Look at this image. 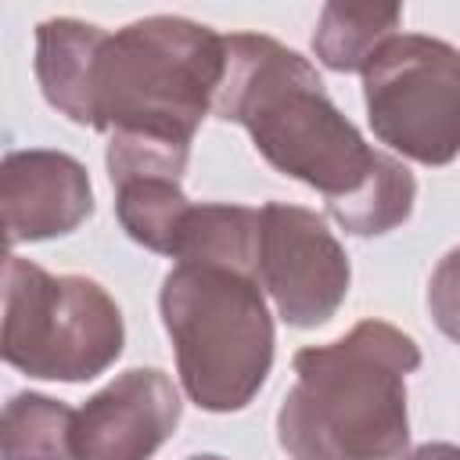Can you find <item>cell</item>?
<instances>
[{
	"mask_svg": "<svg viewBox=\"0 0 460 460\" xmlns=\"http://www.w3.org/2000/svg\"><path fill=\"white\" fill-rule=\"evenodd\" d=\"M180 424V392L155 367L119 374L72 420V460H151Z\"/></svg>",
	"mask_w": 460,
	"mask_h": 460,
	"instance_id": "obj_8",
	"label": "cell"
},
{
	"mask_svg": "<svg viewBox=\"0 0 460 460\" xmlns=\"http://www.w3.org/2000/svg\"><path fill=\"white\" fill-rule=\"evenodd\" d=\"M190 460H223V456H212V453H201V456H190Z\"/></svg>",
	"mask_w": 460,
	"mask_h": 460,
	"instance_id": "obj_18",
	"label": "cell"
},
{
	"mask_svg": "<svg viewBox=\"0 0 460 460\" xmlns=\"http://www.w3.org/2000/svg\"><path fill=\"white\" fill-rule=\"evenodd\" d=\"M399 4H327L313 32V50L334 72H367L374 54L399 36Z\"/></svg>",
	"mask_w": 460,
	"mask_h": 460,
	"instance_id": "obj_11",
	"label": "cell"
},
{
	"mask_svg": "<svg viewBox=\"0 0 460 460\" xmlns=\"http://www.w3.org/2000/svg\"><path fill=\"white\" fill-rule=\"evenodd\" d=\"M172 259L212 262L255 273L259 259V208L244 205H190Z\"/></svg>",
	"mask_w": 460,
	"mask_h": 460,
	"instance_id": "obj_12",
	"label": "cell"
},
{
	"mask_svg": "<svg viewBox=\"0 0 460 460\" xmlns=\"http://www.w3.org/2000/svg\"><path fill=\"white\" fill-rule=\"evenodd\" d=\"M226 68V36L176 14L108 32L90 72V126L190 144L212 111Z\"/></svg>",
	"mask_w": 460,
	"mask_h": 460,
	"instance_id": "obj_3",
	"label": "cell"
},
{
	"mask_svg": "<svg viewBox=\"0 0 460 460\" xmlns=\"http://www.w3.org/2000/svg\"><path fill=\"white\" fill-rule=\"evenodd\" d=\"M7 244L72 234L93 212L86 169L61 151H11L0 169Z\"/></svg>",
	"mask_w": 460,
	"mask_h": 460,
	"instance_id": "obj_9",
	"label": "cell"
},
{
	"mask_svg": "<svg viewBox=\"0 0 460 460\" xmlns=\"http://www.w3.org/2000/svg\"><path fill=\"white\" fill-rule=\"evenodd\" d=\"M104 29L79 18H47L36 25V79L43 97L79 126H90V72Z\"/></svg>",
	"mask_w": 460,
	"mask_h": 460,
	"instance_id": "obj_10",
	"label": "cell"
},
{
	"mask_svg": "<svg viewBox=\"0 0 460 460\" xmlns=\"http://www.w3.org/2000/svg\"><path fill=\"white\" fill-rule=\"evenodd\" d=\"M349 255L327 223L298 205L259 208L255 280L291 327L327 323L349 295Z\"/></svg>",
	"mask_w": 460,
	"mask_h": 460,
	"instance_id": "obj_7",
	"label": "cell"
},
{
	"mask_svg": "<svg viewBox=\"0 0 460 460\" xmlns=\"http://www.w3.org/2000/svg\"><path fill=\"white\" fill-rule=\"evenodd\" d=\"M212 111L241 122L273 169L316 187L327 205L356 198L381 158L334 108L316 68L262 32L226 36V68Z\"/></svg>",
	"mask_w": 460,
	"mask_h": 460,
	"instance_id": "obj_2",
	"label": "cell"
},
{
	"mask_svg": "<svg viewBox=\"0 0 460 460\" xmlns=\"http://www.w3.org/2000/svg\"><path fill=\"white\" fill-rule=\"evenodd\" d=\"M413 198H417V183L410 169L395 162L392 155H381L370 183L356 198L331 201L327 208L349 234L370 237V234H388L399 223H406L413 212Z\"/></svg>",
	"mask_w": 460,
	"mask_h": 460,
	"instance_id": "obj_15",
	"label": "cell"
},
{
	"mask_svg": "<svg viewBox=\"0 0 460 460\" xmlns=\"http://www.w3.org/2000/svg\"><path fill=\"white\" fill-rule=\"evenodd\" d=\"M115 212H119L122 230L137 244H144L158 255H172L180 226L190 212V201L180 190V180L140 176V180L115 183Z\"/></svg>",
	"mask_w": 460,
	"mask_h": 460,
	"instance_id": "obj_13",
	"label": "cell"
},
{
	"mask_svg": "<svg viewBox=\"0 0 460 460\" xmlns=\"http://www.w3.org/2000/svg\"><path fill=\"white\" fill-rule=\"evenodd\" d=\"M158 305L183 392L212 413L248 406L273 363V320L255 273L176 262Z\"/></svg>",
	"mask_w": 460,
	"mask_h": 460,
	"instance_id": "obj_4",
	"label": "cell"
},
{
	"mask_svg": "<svg viewBox=\"0 0 460 460\" xmlns=\"http://www.w3.org/2000/svg\"><path fill=\"white\" fill-rule=\"evenodd\" d=\"M420 367L410 334L359 320L327 345L295 352V385L277 413L291 460H399L410 442L406 374Z\"/></svg>",
	"mask_w": 460,
	"mask_h": 460,
	"instance_id": "obj_1",
	"label": "cell"
},
{
	"mask_svg": "<svg viewBox=\"0 0 460 460\" xmlns=\"http://www.w3.org/2000/svg\"><path fill=\"white\" fill-rule=\"evenodd\" d=\"M367 119L381 144L446 165L460 155V50L446 40L399 32L363 72Z\"/></svg>",
	"mask_w": 460,
	"mask_h": 460,
	"instance_id": "obj_6",
	"label": "cell"
},
{
	"mask_svg": "<svg viewBox=\"0 0 460 460\" xmlns=\"http://www.w3.org/2000/svg\"><path fill=\"white\" fill-rule=\"evenodd\" d=\"M428 305L438 323V331L453 341H460V248L446 252L431 273L428 284Z\"/></svg>",
	"mask_w": 460,
	"mask_h": 460,
	"instance_id": "obj_16",
	"label": "cell"
},
{
	"mask_svg": "<svg viewBox=\"0 0 460 460\" xmlns=\"http://www.w3.org/2000/svg\"><path fill=\"white\" fill-rule=\"evenodd\" d=\"M122 338V313L97 280L7 255L0 352L11 367L43 381H90L119 359Z\"/></svg>",
	"mask_w": 460,
	"mask_h": 460,
	"instance_id": "obj_5",
	"label": "cell"
},
{
	"mask_svg": "<svg viewBox=\"0 0 460 460\" xmlns=\"http://www.w3.org/2000/svg\"><path fill=\"white\" fill-rule=\"evenodd\" d=\"M402 460H460V446H453V442H428V446H417L413 453H406Z\"/></svg>",
	"mask_w": 460,
	"mask_h": 460,
	"instance_id": "obj_17",
	"label": "cell"
},
{
	"mask_svg": "<svg viewBox=\"0 0 460 460\" xmlns=\"http://www.w3.org/2000/svg\"><path fill=\"white\" fill-rule=\"evenodd\" d=\"M72 420L58 399L22 392L4 406L0 417V453L4 460H72Z\"/></svg>",
	"mask_w": 460,
	"mask_h": 460,
	"instance_id": "obj_14",
	"label": "cell"
}]
</instances>
